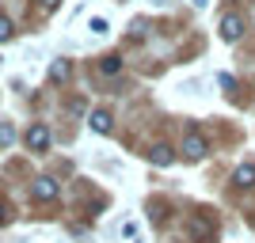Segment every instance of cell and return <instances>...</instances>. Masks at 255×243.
<instances>
[{
	"instance_id": "8fae6325",
	"label": "cell",
	"mask_w": 255,
	"mask_h": 243,
	"mask_svg": "<svg viewBox=\"0 0 255 243\" xmlns=\"http://www.w3.org/2000/svg\"><path fill=\"white\" fill-rule=\"evenodd\" d=\"M88 31H92V34H99V38H103V34L111 31V23H107V19H99V15H96V19L88 23Z\"/></svg>"
},
{
	"instance_id": "9a60e30c",
	"label": "cell",
	"mask_w": 255,
	"mask_h": 243,
	"mask_svg": "<svg viewBox=\"0 0 255 243\" xmlns=\"http://www.w3.org/2000/svg\"><path fill=\"white\" fill-rule=\"evenodd\" d=\"M217 84H221L225 91H233V87H236V80H233V76H229V73H221V76H217Z\"/></svg>"
},
{
	"instance_id": "6da1fadb",
	"label": "cell",
	"mask_w": 255,
	"mask_h": 243,
	"mask_svg": "<svg viewBox=\"0 0 255 243\" xmlns=\"http://www.w3.org/2000/svg\"><path fill=\"white\" fill-rule=\"evenodd\" d=\"M183 156H187V160H202L206 156V137L198 133V129L187 133V141H183Z\"/></svg>"
},
{
	"instance_id": "ba28073f",
	"label": "cell",
	"mask_w": 255,
	"mask_h": 243,
	"mask_svg": "<svg viewBox=\"0 0 255 243\" xmlns=\"http://www.w3.org/2000/svg\"><path fill=\"white\" fill-rule=\"evenodd\" d=\"M252 182H255V167H252V163L236 167V186H252Z\"/></svg>"
},
{
	"instance_id": "d6986e66",
	"label": "cell",
	"mask_w": 255,
	"mask_h": 243,
	"mask_svg": "<svg viewBox=\"0 0 255 243\" xmlns=\"http://www.w3.org/2000/svg\"><path fill=\"white\" fill-rule=\"evenodd\" d=\"M4 217H8V209H4V201H0V224H4Z\"/></svg>"
},
{
	"instance_id": "30bf717a",
	"label": "cell",
	"mask_w": 255,
	"mask_h": 243,
	"mask_svg": "<svg viewBox=\"0 0 255 243\" xmlns=\"http://www.w3.org/2000/svg\"><path fill=\"white\" fill-rule=\"evenodd\" d=\"M99 69H103L107 76H115L118 69H122V57H103V65H99Z\"/></svg>"
},
{
	"instance_id": "5b68a950",
	"label": "cell",
	"mask_w": 255,
	"mask_h": 243,
	"mask_svg": "<svg viewBox=\"0 0 255 243\" xmlns=\"http://www.w3.org/2000/svg\"><path fill=\"white\" fill-rule=\"evenodd\" d=\"M34 198L38 201H53L57 198V182L53 179H34Z\"/></svg>"
},
{
	"instance_id": "52a82bcc",
	"label": "cell",
	"mask_w": 255,
	"mask_h": 243,
	"mask_svg": "<svg viewBox=\"0 0 255 243\" xmlns=\"http://www.w3.org/2000/svg\"><path fill=\"white\" fill-rule=\"evenodd\" d=\"M92 129H96V133H111V114H107V110H96V114H92Z\"/></svg>"
},
{
	"instance_id": "ac0fdd59",
	"label": "cell",
	"mask_w": 255,
	"mask_h": 243,
	"mask_svg": "<svg viewBox=\"0 0 255 243\" xmlns=\"http://www.w3.org/2000/svg\"><path fill=\"white\" fill-rule=\"evenodd\" d=\"M152 8H171V0H152Z\"/></svg>"
},
{
	"instance_id": "2e32d148",
	"label": "cell",
	"mask_w": 255,
	"mask_h": 243,
	"mask_svg": "<svg viewBox=\"0 0 255 243\" xmlns=\"http://www.w3.org/2000/svg\"><path fill=\"white\" fill-rule=\"evenodd\" d=\"M145 31H149V27H145V19H137V23H133V27H129V34H133V38H141V34H145Z\"/></svg>"
},
{
	"instance_id": "277c9868",
	"label": "cell",
	"mask_w": 255,
	"mask_h": 243,
	"mask_svg": "<svg viewBox=\"0 0 255 243\" xmlns=\"http://www.w3.org/2000/svg\"><path fill=\"white\" fill-rule=\"evenodd\" d=\"M213 236V224L206 221V217H191V240H198V243H206Z\"/></svg>"
},
{
	"instance_id": "7c38bea8",
	"label": "cell",
	"mask_w": 255,
	"mask_h": 243,
	"mask_svg": "<svg viewBox=\"0 0 255 243\" xmlns=\"http://www.w3.org/2000/svg\"><path fill=\"white\" fill-rule=\"evenodd\" d=\"M65 76H69V65H65V61H53L50 65V80H65Z\"/></svg>"
},
{
	"instance_id": "9c48e42d",
	"label": "cell",
	"mask_w": 255,
	"mask_h": 243,
	"mask_svg": "<svg viewBox=\"0 0 255 243\" xmlns=\"http://www.w3.org/2000/svg\"><path fill=\"white\" fill-rule=\"evenodd\" d=\"M11 141H15V129H11L8 122H0V148H8Z\"/></svg>"
},
{
	"instance_id": "e0dca14e",
	"label": "cell",
	"mask_w": 255,
	"mask_h": 243,
	"mask_svg": "<svg viewBox=\"0 0 255 243\" xmlns=\"http://www.w3.org/2000/svg\"><path fill=\"white\" fill-rule=\"evenodd\" d=\"M57 4H61V0H42V8H46V11H53Z\"/></svg>"
},
{
	"instance_id": "7a4b0ae2",
	"label": "cell",
	"mask_w": 255,
	"mask_h": 243,
	"mask_svg": "<svg viewBox=\"0 0 255 243\" xmlns=\"http://www.w3.org/2000/svg\"><path fill=\"white\" fill-rule=\"evenodd\" d=\"M27 148H31V152H46V148H50V129L46 126H31L27 129Z\"/></svg>"
},
{
	"instance_id": "8992f818",
	"label": "cell",
	"mask_w": 255,
	"mask_h": 243,
	"mask_svg": "<svg viewBox=\"0 0 255 243\" xmlns=\"http://www.w3.org/2000/svg\"><path fill=\"white\" fill-rule=\"evenodd\" d=\"M149 160H152V163H160V167H168V163H171V148L168 145H156L149 152Z\"/></svg>"
},
{
	"instance_id": "3957f363",
	"label": "cell",
	"mask_w": 255,
	"mask_h": 243,
	"mask_svg": "<svg viewBox=\"0 0 255 243\" xmlns=\"http://www.w3.org/2000/svg\"><path fill=\"white\" fill-rule=\"evenodd\" d=\"M240 34H244V19L229 11V15H225V19H221V38H225V42H236Z\"/></svg>"
},
{
	"instance_id": "5bb4252c",
	"label": "cell",
	"mask_w": 255,
	"mask_h": 243,
	"mask_svg": "<svg viewBox=\"0 0 255 243\" xmlns=\"http://www.w3.org/2000/svg\"><path fill=\"white\" fill-rule=\"evenodd\" d=\"M11 34H15V27H11V19H8V15H0V42H8Z\"/></svg>"
},
{
	"instance_id": "4fadbf2b",
	"label": "cell",
	"mask_w": 255,
	"mask_h": 243,
	"mask_svg": "<svg viewBox=\"0 0 255 243\" xmlns=\"http://www.w3.org/2000/svg\"><path fill=\"white\" fill-rule=\"evenodd\" d=\"M122 236H126V240H141V224L137 221H126V224H122Z\"/></svg>"
}]
</instances>
